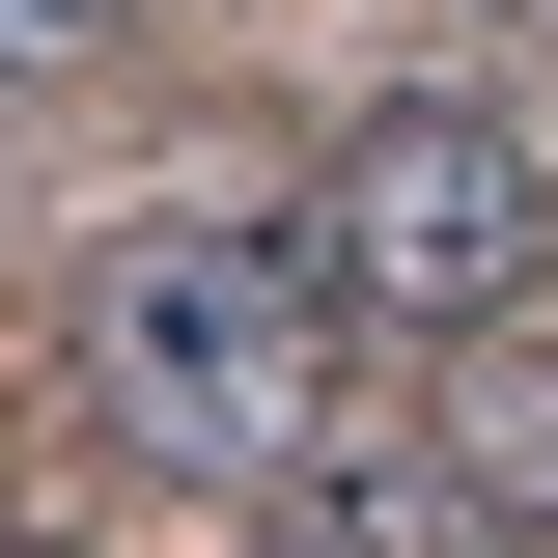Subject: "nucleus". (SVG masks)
<instances>
[{"instance_id": "nucleus-1", "label": "nucleus", "mask_w": 558, "mask_h": 558, "mask_svg": "<svg viewBox=\"0 0 558 558\" xmlns=\"http://www.w3.org/2000/svg\"><path fill=\"white\" fill-rule=\"evenodd\" d=\"M84 363H112V418L168 447V475H307L336 447V252L307 223H112V279H84Z\"/></svg>"}, {"instance_id": "nucleus-2", "label": "nucleus", "mask_w": 558, "mask_h": 558, "mask_svg": "<svg viewBox=\"0 0 558 558\" xmlns=\"http://www.w3.org/2000/svg\"><path fill=\"white\" fill-rule=\"evenodd\" d=\"M307 252H336L363 336H502V307H531V252H558V168L475 112V84H391V112L307 168Z\"/></svg>"}, {"instance_id": "nucleus-3", "label": "nucleus", "mask_w": 558, "mask_h": 558, "mask_svg": "<svg viewBox=\"0 0 558 558\" xmlns=\"http://www.w3.org/2000/svg\"><path fill=\"white\" fill-rule=\"evenodd\" d=\"M279 531H307V558H502V502H475V447H363V418H336V447L279 475Z\"/></svg>"}, {"instance_id": "nucleus-4", "label": "nucleus", "mask_w": 558, "mask_h": 558, "mask_svg": "<svg viewBox=\"0 0 558 558\" xmlns=\"http://www.w3.org/2000/svg\"><path fill=\"white\" fill-rule=\"evenodd\" d=\"M447 363H475V391H447L475 502H502V531H558V363H531V307H502V336H447Z\"/></svg>"}, {"instance_id": "nucleus-5", "label": "nucleus", "mask_w": 558, "mask_h": 558, "mask_svg": "<svg viewBox=\"0 0 558 558\" xmlns=\"http://www.w3.org/2000/svg\"><path fill=\"white\" fill-rule=\"evenodd\" d=\"M84 28H112V0H0V57H84Z\"/></svg>"}, {"instance_id": "nucleus-6", "label": "nucleus", "mask_w": 558, "mask_h": 558, "mask_svg": "<svg viewBox=\"0 0 558 558\" xmlns=\"http://www.w3.org/2000/svg\"><path fill=\"white\" fill-rule=\"evenodd\" d=\"M0 558H84V531H0Z\"/></svg>"}, {"instance_id": "nucleus-7", "label": "nucleus", "mask_w": 558, "mask_h": 558, "mask_svg": "<svg viewBox=\"0 0 558 558\" xmlns=\"http://www.w3.org/2000/svg\"><path fill=\"white\" fill-rule=\"evenodd\" d=\"M502 28H558V0H502Z\"/></svg>"}]
</instances>
